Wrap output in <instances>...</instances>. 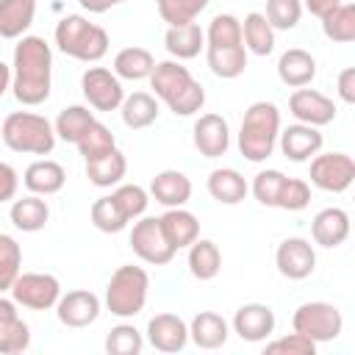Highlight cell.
I'll return each mask as SVG.
<instances>
[{
  "label": "cell",
  "mask_w": 355,
  "mask_h": 355,
  "mask_svg": "<svg viewBox=\"0 0 355 355\" xmlns=\"http://www.w3.org/2000/svg\"><path fill=\"white\" fill-rule=\"evenodd\" d=\"M53 50L42 36H19L11 64V92L22 105H42L50 97Z\"/></svg>",
  "instance_id": "cell-1"
},
{
  "label": "cell",
  "mask_w": 355,
  "mask_h": 355,
  "mask_svg": "<svg viewBox=\"0 0 355 355\" xmlns=\"http://www.w3.org/2000/svg\"><path fill=\"white\" fill-rule=\"evenodd\" d=\"M247 191H250V186L239 169L222 166L208 175V194L222 205H239L247 197Z\"/></svg>",
  "instance_id": "cell-26"
},
{
  "label": "cell",
  "mask_w": 355,
  "mask_h": 355,
  "mask_svg": "<svg viewBox=\"0 0 355 355\" xmlns=\"http://www.w3.org/2000/svg\"><path fill=\"white\" fill-rule=\"evenodd\" d=\"M155 3H158V0H155Z\"/></svg>",
  "instance_id": "cell-56"
},
{
  "label": "cell",
  "mask_w": 355,
  "mask_h": 355,
  "mask_svg": "<svg viewBox=\"0 0 355 355\" xmlns=\"http://www.w3.org/2000/svg\"><path fill=\"white\" fill-rule=\"evenodd\" d=\"M80 89L94 111H116L125 100L122 80L105 67H89L80 75Z\"/></svg>",
  "instance_id": "cell-11"
},
{
  "label": "cell",
  "mask_w": 355,
  "mask_h": 355,
  "mask_svg": "<svg viewBox=\"0 0 355 355\" xmlns=\"http://www.w3.org/2000/svg\"><path fill=\"white\" fill-rule=\"evenodd\" d=\"M277 141H280V150H283V155L288 161L302 164V161H311L322 150V141L324 139H322L319 128L305 125V122H297V125H288L286 130H280Z\"/></svg>",
  "instance_id": "cell-18"
},
{
  "label": "cell",
  "mask_w": 355,
  "mask_h": 355,
  "mask_svg": "<svg viewBox=\"0 0 355 355\" xmlns=\"http://www.w3.org/2000/svg\"><path fill=\"white\" fill-rule=\"evenodd\" d=\"M311 236L319 247H338L349 236V214L344 208H322L311 222Z\"/></svg>",
  "instance_id": "cell-19"
},
{
  "label": "cell",
  "mask_w": 355,
  "mask_h": 355,
  "mask_svg": "<svg viewBox=\"0 0 355 355\" xmlns=\"http://www.w3.org/2000/svg\"><path fill=\"white\" fill-rule=\"evenodd\" d=\"M338 3H344V0H305V8H308L313 17H322V14H327L330 8H336Z\"/></svg>",
  "instance_id": "cell-51"
},
{
  "label": "cell",
  "mask_w": 355,
  "mask_h": 355,
  "mask_svg": "<svg viewBox=\"0 0 355 355\" xmlns=\"http://www.w3.org/2000/svg\"><path fill=\"white\" fill-rule=\"evenodd\" d=\"M205 58L208 67L216 78L233 80L247 69V47L244 44H233V47H205Z\"/></svg>",
  "instance_id": "cell-34"
},
{
  "label": "cell",
  "mask_w": 355,
  "mask_h": 355,
  "mask_svg": "<svg viewBox=\"0 0 355 355\" xmlns=\"http://www.w3.org/2000/svg\"><path fill=\"white\" fill-rule=\"evenodd\" d=\"M22 183L28 186L31 194H39V197H50V194H58L67 183V172L58 161H50V158H39L33 161L25 175H22Z\"/></svg>",
  "instance_id": "cell-20"
},
{
  "label": "cell",
  "mask_w": 355,
  "mask_h": 355,
  "mask_svg": "<svg viewBox=\"0 0 355 355\" xmlns=\"http://www.w3.org/2000/svg\"><path fill=\"white\" fill-rule=\"evenodd\" d=\"M222 269V252L211 239H194L189 244V272L197 280H214Z\"/></svg>",
  "instance_id": "cell-33"
},
{
  "label": "cell",
  "mask_w": 355,
  "mask_h": 355,
  "mask_svg": "<svg viewBox=\"0 0 355 355\" xmlns=\"http://www.w3.org/2000/svg\"><path fill=\"white\" fill-rule=\"evenodd\" d=\"M14 316H19V313H17V302L0 294V322H8V319H14Z\"/></svg>",
  "instance_id": "cell-52"
},
{
  "label": "cell",
  "mask_w": 355,
  "mask_h": 355,
  "mask_svg": "<svg viewBox=\"0 0 355 355\" xmlns=\"http://www.w3.org/2000/svg\"><path fill=\"white\" fill-rule=\"evenodd\" d=\"M355 180V161L347 153H316L311 158V183L322 191L341 194Z\"/></svg>",
  "instance_id": "cell-9"
},
{
  "label": "cell",
  "mask_w": 355,
  "mask_h": 355,
  "mask_svg": "<svg viewBox=\"0 0 355 355\" xmlns=\"http://www.w3.org/2000/svg\"><path fill=\"white\" fill-rule=\"evenodd\" d=\"M208 3L211 0H158V14L169 25H186L194 22Z\"/></svg>",
  "instance_id": "cell-41"
},
{
  "label": "cell",
  "mask_w": 355,
  "mask_h": 355,
  "mask_svg": "<svg viewBox=\"0 0 355 355\" xmlns=\"http://www.w3.org/2000/svg\"><path fill=\"white\" fill-rule=\"evenodd\" d=\"M241 42V19L233 14H216L205 31V47H233Z\"/></svg>",
  "instance_id": "cell-38"
},
{
  "label": "cell",
  "mask_w": 355,
  "mask_h": 355,
  "mask_svg": "<svg viewBox=\"0 0 355 355\" xmlns=\"http://www.w3.org/2000/svg\"><path fill=\"white\" fill-rule=\"evenodd\" d=\"M17 189H19V175L11 164L0 161V202H8L17 197Z\"/></svg>",
  "instance_id": "cell-49"
},
{
  "label": "cell",
  "mask_w": 355,
  "mask_h": 355,
  "mask_svg": "<svg viewBox=\"0 0 355 355\" xmlns=\"http://www.w3.org/2000/svg\"><path fill=\"white\" fill-rule=\"evenodd\" d=\"M147 291H150V275L141 266L125 263L111 275L105 286V308L119 319H130L141 313L147 302Z\"/></svg>",
  "instance_id": "cell-6"
},
{
  "label": "cell",
  "mask_w": 355,
  "mask_h": 355,
  "mask_svg": "<svg viewBox=\"0 0 355 355\" xmlns=\"http://www.w3.org/2000/svg\"><path fill=\"white\" fill-rule=\"evenodd\" d=\"M319 19H322V31L330 42H338V44L355 42V6L352 3H338Z\"/></svg>",
  "instance_id": "cell-35"
},
{
  "label": "cell",
  "mask_w": 355,
  "mask_h": 355,
  "mask_svg": "<svg viewBox=\"0 0 355 355\" xmlns=\"http://www.w3.org/2000/svg\"><path fill=\"white\" fill-rule=\"evenodd\" d=\"M191 136H194L197 153L205 155V158H219L230 147V125L222 114H202L194 122Z\"/></svg>",
  "instance_id": "cell-15"
},
{
  "label": "cell",
  "mask_w": 355,
  "mask_h": 355,
  "mask_svg": "<svg viewBox=\"0 0 355 355\" xmlns=\"http://www.w3.org/2000/svg\"><path fill=\"white\" fill-rule=\"evenodd\" d=\"M283 180H286V175L280 169H263V172H258L255 180H252L255 200L261 205H266V208H275L277 205V194L283 189Z\"/></svg>",
  "instance_id": "cell-46"
},
{
  "label": "cell",
  "mask_w": 355,
  "mask_h": 355,
  "mask_svg": "<svg viewBox=\"0 0 355 355\" xmlns=\"http://www.w3.org/2000/svg\"><path fill=\"white\" fill-rule=\"evenodd\" d=\"M263 17L275 31H291L302 17V0H266Z\"/></svg>",
  "instance_id": "cell-44"
},
{
  "label": "cell",
  "mask_w": 355,
  "mask_h": 355,
  "mask_svg": "<svg viewBox=\"0 0 355 355\" xmlns=\"http://www.w3.org/2000/svg\"><path fill=\"white\" fill-rule=\"evenodd\" d=\"M308 202H311V186L302 178H286L283 180V189L277 194V205L275 208L302 211V208H308Z\"/></svg>",
  "instance_id": "cell-47"
},
{
  "label": "cell",
  "mask_w": 355,
  "mask_h": 355,
  "mask_svg": "<svg viewBox=\"0 0 355 355\" xmlns=\"http://www.w3.org/2000/svg\"><path fill=\"white\" fill-rule=\"evenodd\" d=\"M241 42L252 55H269L275 50V28L261 11H250L241 22Z\"/></svg>",
  "instance_id": "cell-30"
},
{
  "label": "cell",
  "mask_w": 355,
  "mask_h": 355,
  "mask_svg": "<svg viewBox=\"0 0 355 355\" xmlns=\"http://www.w3.org/2000/svg\"><path fill=\"white\" fill-rule=\"evenodd\" d=\"M164 47L169 50V55H175L178 61L194 58L200 55V50L205 47V31L197 22H186V25H169L164 33Z\"/></svg>",
  "instance_id": "cell-25"
},
{
  "label": "cell",
  "mask_w": 355,
  "mask_h": 355,
  "mask_svg": "<svg viewBox=\"0 0 355 355\" xmlns=\"http://www.w3.org/2000/svg\"><path fill=\"white\" fill-rule=\"evenodd\" d=\"M8 89H11V67L0 61V97H3Z\"/></svg>",
  "instance_id": "cell-53"
},
{
  "label": "cell",
  "mask_w": 355,
  "mask_h": 355,
  "mask_svg": "<svg viewBox=\"0 0 355 355\" xmlns=\"http://www.w3.org/2000/svg\"><path fill=\"white\" fill-rule=\"evenodd\" d=\"M291 327H294V333H302L316 344H324V341H336L341 336L344 316L333 302L313 300V302H302L294 311Z\"/></svg>",
  "instance_id": "cell-7"
},
{
  "label": "cell",
  "mask_w": 355,
  "mask_h": 355,
  "mask_svg": "<svg viewBox=\"0 0 355 355\" xmlns=\"http://www.w3.org/2000/svg\"><path fill=\"white\" fill-rule=\"evenodd\" d=\"M153 67H155V58L144 47H122L114 55V75L119 80H144L150 78Z\"/></svg>",
  "instance_id": "cell-32"
},
{
  "label": "cell",
  "mask_w": 355,
  "mask_h": 355,
  "mask_svg": "<svg viewBox=\"0 0 355 355\" xmlns=\"http://www.w3.org/2000/svg\"><path fill=\"white\" fill-rule=\"evenodd\" d=\"M61 297V283L55 275L47 272H19L11 283V300L28 311H47L55 308Z\"/></svg>",
  "instance_id": "cell-8"
},
{
  "label": "cell",
  "mask_w": 355,
  "mask_h": 355,
  "mask_svg": "<svg viewBox=\"0 0 355 355\" xmlns=\"http://www.w3.org/2000/svg\"><path fill=\"white\" fill-rule=\"evenodd\" d=\"M233 333L241 341H266L275 333V311L263 302H244L233 316Z\"/></svg>",
  "instance_id": "cell-16"
},
{
  "label": "cell",
  "mask_w": 355,
  "mask_h": 355,
  "mask_svg": "<svg viewBox=\"0 0 355 355\" xmlns=\"http://www.w3.org/2000/svg\"><path fill=\"white\" fill-rule=\"evenodd\" d=\"M275 266L283 277L288 280H305L313 275L316 269V252L311 247L308 239H300V236H291V239H283L277 244V252H275Z\"/></svg>",
  "instance_id": "cell-12"
},
{
  "label": "cell",
  "mask_w": 355,
  "mask_h": 355,
  "mask_svg": "<svg viewBox=\"0 0 355 355\" xmlns=\"http://www.w3.org/2000/svg\"><path fill=\"white\" fill-rule=\"evenodd\" d=\"M94 122V114L86 108V105H67L58 111L55 122H53V130H55V139L61 141H78L80 133Z\"/></svg>",
  "instance_id": "cell-36"
},
{
  "label": "cell",
  "mask_w": 355,
  "mask_h": 355,
  "mask_svg": "<svg viewBox=\"0 0 355 355\" xmlns=\"http://www.w3.org/2000/svg\"><path fill=\"white\" fill-rule=\"evenodd\" d=\"M147 341L158 352H180L189 344V324L175 313H155L147 322Z\"/></svg>",
  "instance_id": "cell-17"
},
{
  "label": "cell",
  "mask_w": 355,
  "mask_h": 355,
  "mask_svg": "<svg viewBox=\"0 0 355 355\" xmlns=\"http://www.w3.org/2000/svg\"><path fill=\"white\" fill-rule=\"evenodd\" d=\"M130 247H133V252H136L144 263H153V266H166V263L175 258V252H178V250L166 241L158 216H141L139 222H133Z\"/></svg>",
  "instance_id": "cell-10"
},
{
  "label": "cell",
  "mask_w": 355,
  "mask_h": 355,
  "mask_svg": "<svg viewBox=\"0 0 355 355\" xmlns=\"http://www.w3.org/2000/svg\"><path fill=\"white\" fill-rule=\"evenodd\" d=\"M150 86L155 97H161L175 116H191L205 105V89L180 61L155 64L150 72Z\"/></svg>",
  "instance_id": "cell-2"
},
{
  "label": "cell",
  "mask_w": 355,
  "mask_h": 355,
  "mask_svg": "<svg viewBox=\"0 0 355 355\" xmlns=\"http://www.w3.org/2000/svg\"><path fill=\"white\" fill-rule=\"evenodd\" d=\"M338 97L349 105L355 103V69L352 67H344L338 72Z\"/></svg>",
  "instance_id": "cell-50"
},
{
  "label": "cell",
  "mask_w": 355,
  "mask_h": 355,
  "mask_svg": "<svg viewBox=\"0 0 355 355\" xmlns=\"http://www.w3.org/2000/svg\"><path fill=\"white\" fill-rule=\"evenodd\" d=\"M119 114H122V122L130 130H144L158 119V100L147 92H133L122 100Z\"/></svg>",
  "instance_id": "cell-31"
},
{
  "label": "cell",
  "mask_w": 355,
  "mask_h": 355,
  "mask_svg": "<svg viewBox=\"0 0 355 355\" xmlns=\"http://www.w3.org/2000/svg\"><path fill=\"white\" fill-rule=\"evenodd\" d=\"M111 197H114V202L119 205V211L128 216V222H130V219H139V216L147 211V202H150L147 191H144L141 186H136V183H122V186H116V191H114Z\"/></svg>",
  "instance_id": "cell-45"
},
{
  "label": "cell",
  "mask_w": 355,
  "mask_h": 355,
  "mask_svg": "<svg viewBox=\"0 0 355 355\" xmlns=\"http://www.w3.org/2000/svg\"><path fill=\"white\" fill-rule=\"evenodd\" d=\"M75 147H78V153L83 155V161H92V158H97V155L114 150V147H116V136H114L103 122L94 119V122L80 133V139L75 141Z\"/></svg>",
  "instance_id": "cell-37"
},
{
  "label": "cell",
  "mask_w": 355,
  "mask_h": 355,
  "mask_svg": "<svg viewBox=\"0 0 355 355\" xmlns=\"http://www.w3.org/2000/svg\"><path fill=\"white\" fill-rule=\"evenodd\" d=\"M55 44L64 55L75 58V61H86L94 64L108 53V33L105 28L89 22L80 14H67L58 25H55Z\"/></svg>",
  "instance_id": "cell-5"
},
{
  "label": "cell",
  "mask_w": 355,
  "mask_h": 355,
  "mask_svg": "<svg viewBox=\"0 0 355 355\" xmlns=\"http://www.w3.org/2000/svg\"><path fill=\"white\" fill-rule=\"evenodd\" d=\"M36 0H0V36L19 39L33 25Z\"/></svg>",
  "instance_id": "cell-28"
},
{
  "label": "cell",
  "mask_w": 355,
  "mask_h": 355,
  "mask_svg": "<svg viewBox=\"0 0 355 355\" xmlns=\"http://www.w3.org/2000/svg\"><path fill=\"white\" fill-rule=\"evenodd\" d=\"M144 347V338L141 333L133 327V324H116L111 327V333L105 336V349L108 355H139Z\"/></svg>",
  "instance_id": "cell-42"
},
{
  "label": "cell",
  "mask_w": 355,
  "mask_h": 355,
  "mask_svg": "<svg viewBox=\"0 0 355 355\" xmlns=\"http://www.w3.org/2000/svg\"><path fill=\"white\" fill-rule=\"evenodd\" d=\"M277 78L291 89L311 86L316 78V58L302 47H291L277 58Z\"/></svg>",
  "instance_id": "cell-21"
},
{
  "label": "cell",
  "mask_w": 355,
  "mask_h": 355,
  "mask_svg": "<svg viewBox=\"0 0 355 355\" xmlns=\"http://www.w3.org/2000/svg\"><path fill=\"white\" fill-rule=\"evenodd\" d=\"M0 136L8 150L28 153V155H50L55 147L53 122L33 111H11L3 119Z\"/></svg>",
  "instance_id": "cell-4"
},
{
  "label": "cell",
  "mask_w": 355,
  "mask_h": 355,
  "mask_svg": "<svg viewBox=\"0 0 355 355\" xmlns=\"http://www.w3.org/2000/svg\"><path fill=\"white\" fill-rule=\"evenodd\" d=\"M313 352H316V341H311L302 333H288L266 344V355H313Z\"/></svg>",
  "instance_id": "cell-48"
},
{
  "label": "cell",
  "mask_w": 355,
  "mask_h": 355,
  "mask_svg": "<svg viewBox=\"0 0 355 355\" xmlns=\"http://www.w3.org/2000/svg\"><path fill=\"white\" fill-rule=\"evenodd\" d=\"M28 347H31V327L19 316L0 322V355H19Z\"/></svg>",
  "instance_id": "cell-43"
},
{
  "label": "cell",
  "mask_w": 355,
  "mask_h": 355,
  "mask_svg": "<svg viewBox=\"0 0 355 355\" xmlns=\"http://www.w3.org/2000/svg\"><path fill=\"white\" fill-rule=\"evenodd\" d=\"M161 222V230L166 236V241L175 247V250H183L189 247L194 239H200V222L191 211H186L183 205L180 208H166V214L158 216Z\"/></svg>",
  "instance_id": "cell-24"
},
{
  "label": "cell",
  "mask_w": 355,
  "mask_h": 355,
  "mask_svg": "<svg viewBox=\"0 0 355 355\" xmlns=\"http://www.w3.org/2000/svg\"><path fill=\"white\" fill-rule=\"evenodd\" d=\"M22 269V250L14 236L0 233V294L11 291V283L17 280Z\"/></svg>",
  "instance_id": "cell-40"
},
{
  "label": "cell",
  "mask_w": 355,
  "mask_h": 355,
  "mask_svg": "<svg viewBox=\"0 0 355 355\" xmlns=\"http://www.w3.org/2000/svg\"><path fill=\"white\" fill-rule=\"evenodd\" d=\"M8 216H11V225H14L17 230H22V233H36V230H42V227L47 225L50 208H47V202H44L39 194H28V197L11 202Z\"/></svg>",
  "instance_id": "cell-29"
},
{
  "label": "cell",
  "mask_w": 355,
  "mask_h": 355,
  "mask_svg": "<svg viewBox=\"0 0 355 355\" xmlns=\"http://www.w3.org/2000/svg\"><path fill=\"white\" fill-rule=\"evenodd\" d=\"M288 111L297 122H305V125H313V128H322V125H330L336 119V103L316 92V89H294L291 97H288Z\"/></svg>",
  "instance_id": "cell-13"
},
{
  "label": "cell",
  "mask_w": 355,
  "mask_h": 355,
  "mask_svg": "<svg viewBox=\"0 0 355 355\" xmlns=\"http://www.w3.org/2000/svg\"><path fill=\"white\" fill-rule=\"evenodd\" d=\"M89 216H92V225H94L100 233H119V230L128 227V216L119 211V205L114 202L111 194H108V197H97V200L92 202Z\"/></svg>",
  "instance_id": "cell-39"
},
{
  "label": "cell",
  "mask_w": 355,
  "mask_h": 355,
  "mask_svg": "<svg viewBox=\"0 0 355 355\" xmlns=\"http://www.w3.org/2000/svg\"><path fill=\"white\" fill-rule=\"evenodd\" d=\"M119 3H125V0H100V14H103V11H108L111 6H119Z\"/></svg>",
  "instance_id": "cell-55"
},
{
  "label": "cell",
  "mask_w": 355,
  "mask_h": 355,
  "mask_svg": "<svg viewBox=\"0 0 355 355\" xmlns=\"http://www.w3.org/2000/svg\"><path fill=\"white\" fill-rule=\"evenodd\" d=\"M150 194H153L155 202H161L166 208H180L191 197V180L178 169H164L153 178Z\"/></svg>",
  "instance_id": "cell-22"
},
{
  "label": "cell",
  "mask_w": 355,
  "mask_h": 355,
  "mask_svg": "<svg viewBox=\"0 0 355 355\" xmlns=\"http://www.w3.org/2000/svg\"><path fill=\"white\" fill-rule=\"evenodd\" d=\"M227 336H230V324L225 322V316H219L214 311H200L189 322V338L200 349H219V347H225Z\"/></svg>",
  "instance_id": "cell-23"
},
{
  "label": "cell",
  "mask_w": 355,
  "mask_h": 355,
  "mask_svg": "<svg viewBox=\"0 0 355 355\" xmlns=\"http://www.w3.org/2000/svg\"><path fill=\"white\" fill-rule=\"evenodd\" d=\"M277 136H280V111H277V105L269 103V100L252 103L244 111L241 130H239L241 155L252 164L266 161L277 147Z\"/></svg>",
  "instance_id": "cell-3"
},
{
  "label": "cell",
  "mask_w": 355,
  "mask_h": 355,
  "mask_svg": "<svg viewBox=\"0 0 355 355\" xmlns=\"http://www.w3.org/2000/svg\"><path fill=\"white\" fill-rule=\"evenodd\" d=\"M125 172H128V158L116 147L108 150V153H103V155H97V158H92V161H86V178L97 189L116 186L125 178Z\"/></svg>",
  "instance_id": "cell-27"
},
{
  "label": "cell",
  "mask_w": 355,
  "mask_h": 355,
  "mask_svg": "<svg viewBox=\"0 0 355 355\" xmlns=\"http://www.w3.org/2000/svg\"><path fill=\"white\" fill-rule=\"evenodd\" d=\"M86 11H92V14H100V0H78Z\"/></svg>",
  "instance_id": "cell-54"
},
{
  "label": "cell",
  "mask_w": 355,
  "mask_h": 355,
  "mask_svg": "<svg viewBox=\"0 0 355 355\" xmlns=\"http://www.w3.org/2000/svg\"><path fill=\"white\" fill-rule=\"evenodd\" d=\"M55 316L67 327H75V330L78 327H89L100 316V297L92 294V291H86V288L67 291L55 302Z\"/></svg>",
  "instance_id": "cell-14"
}]
</instances>
